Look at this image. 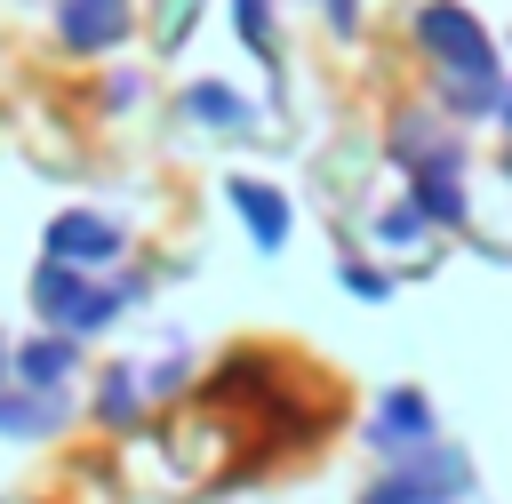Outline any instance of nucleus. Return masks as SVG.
Returning <instances> with one entry per match:
<instances>
[{
    "label": "nucleus",
    "instance_id": "1",
    "mask_svg": "<svg viewBox=\"0 0 512 504\" xmlns=\"http://www.w3.org/2000/svg\"><path fill=\"white\" fill-rule=\"evenodd\" d=\"M416 40L432 48V64H440V80H448V104H456V112L496 104V48H488V32L472 24V8L432 0V8L416 16Z\"/></svg>",
    "mask_w": 512,
    "mask_h": 504
},
{
    "label": "nucleus",
    "instance_id": "2",
    "mask_svg": "<svg viewBox=\"0 0 512 504\" xmlns=\"http://www.w3.org/2000/svg\"><path fill=\"white\" fill-rule=\"evenodd\" d=\"M40 312H48V328L72 344V336H88V328H104V320L120 312V288H88L80 272L40 264Z\"/></svg>",
    "mask_w": 512,
    "mask_h": 504
},
{
    "label": "nucleus",
    "instance_id": "3",
    "mask_svg": "<svg viewBox=\"0 0 512 504\" xmlns=\"http://www.w3.org/2000/svg\"><path fill=\"white\" fill-rule=\"evenodd\" d=\"M440 440V424H432V400L424 392H384V408H376V448H384V464H408V456H424Z\"/></svg>",
    "mask_w": 512,
    "mask_h": 504
},
{
    "label": "nucleus",
    "instance_id": "4",
    "mask_svg": "<svg viewBox=\"0 0 512 504\" xmlns=\"http://www.w3.org/2000/svg\"><path fill=\"white\" fill-rule=\"evenodd\" d=\"M112 256H120V224H112V216L72 208V216H56V224H48V264L80 272V264H112Z\"/></svg>",
    "mask_w": 512,
    "mask_h": 504
},
{
    "label": "nucleus",
    "instance_id": "5",
    "mask_svg": "<svg viewBox=\"0 0 512 504\" xmlns=\"http://www.w3.org/2000/svg\"><path fill=\"white\" fill-rule=\"evenodd\" d=\"M56 24H64V48L104 56V48L128 32V0H64V8H56Z\"/></svg>",
    "mask_w": 512,
    "mask_h": 504
},
{
    "label": "nucleus",
    "instance_id": "6",
    "mask_svg": "<svg viewBox=\"0 0 512 504\" xmlns=\"http://www.w3.org/2000/svg\"><path fill=\"white\" fill-rule=\"evenodd\" d=\"M232 208H240V224L256 232V248H280V240H288V200H280V184L232 176Z\"/></svg>",
    "mask_w": 512,
    "mask_h": 504
},
{
    "label": "nucleus",
    "instance_id": "7",
    "mask_svg": "<svg viewBox=\"0 0 512 504\" xmlns=\"http://www.w3.org/2000/svg\"><path fill=\"white\" fill-rule=\"evenodd\" d=\"M56 424H64V392H32V400H24V392L0 384V432H8V440H40V432H56Z\"/></svg>",
    "mask_w": 512,
    "mask_h": 504
},
{
    "label": "nucleus",
    "instance_id": "8",
    "mask_svg": "<svg viewBox=\"0 0 512 504\" xmlns=\"http://www.w3.org/2000/svg\"><path fill=\"white\" fill-rule=\"evenodd\" d=\"M64 376H72V344H64V336H40V344L16 352V384H32V392H64Z\"/></svg>",
    "mask_w": 512,
    "mask_h": 504
},
{
    "label": "nucleus",
    "instance_id": "9",
    "mask_svg": "<svg viewBox=\"0 0 512 504\" xmlns=\"http://www.w3.org/2000/svg\"><path fill=\"white\" fill-rule=\"evenodd\" d=\"M184 120H208V128H248L256 112H248V96H232L224 80H200V88H184Z\"/></svg>",
    "mask_w": 512,
    "mask_h": 504
},
{
    "label": "nucleus",
    "instance_id": "10",
    "mask_svg": "<svg viewBox=\"0 0 512 504\" xmlns=\"http://www.w3.org/2000/svg\"><path fill=\"white\" fill-rule=\"evenodd\" d=\"M128 416H136V384H128V368H120V376L104 384V424H128Z\"/></svg>",
    "mask_w": 512,
    "mask_h": 504
},
{
    "label": "nucleus",
    "instance_id": "11",
    "mask_svg": "<svg viewBox=\"0 0 512 504\" xmlns=\"http://www.w3.org/2000/svg\"><path fill=\"white\" fill-rule=\"evenodd\" d=\"M416 232H424V216H416V208H392V216H376V240H400V248H408Z\"/></svg>",
    "mask_w": 512,
    "mask_h": 504
},
{
    "label": "nucleus",
    "instance_id": "12",
    "mask_svg": "<svg viewBox=\"0 0 512 504\" xmlns=\"http://www.w3.org/2000/svg\"><path fill=\"white\" fill-rule=\"evenodd\" d=\"M240 40L272 48V8H264V0H240Z\"/></svg>",
    "mask_w": 512,
    "mask_h": 504
},
{
    "label": "nucleus",
    "instance_id": "13",
    "mask_svg": "<svg viewBox=\"0 0 512 504\" xmlns=\"http://www.w3.org/2000/svg\"><path fill=\"white\" fill-rule=\"evenodd\" d=\"M344 288H352V296H392V280H384V272H368V264H352V272H344Z\"/></svg>",
    "mask_w": 512,
    "mask_h": 504
},
{
    "label": "nucleus",
    "instance_id": "14",
    "mask_svg": "<svg viewBox=\"0 0 512 504\" xmlns=\"http://www.w3.org/2000/svg\"><path fill=\"white\" fill-rule=\"evenodd\" d=\"M328 16H336V32H352V16H360V8H352V0H328Z\"/></svg>",
    "mask_w": 512,
    "mask_h": 504
},
{
    "label": "nucleus",
    "instance_id": "15",
    "mask_svg": "<svg viewBox=\"0 0 512 504\" xmlns=\"http://www.w3.org/2000/svg\"><path fill=\"white\" fill-rule=\"evenodd\" d=\"M360 504H400V488H392V480H384V488H368V496H360Z\"/></svg>",
    "mask_w": 512,
    "mask_h": 504
},
{
    "label": "nucleus",
    "instance_id": "16",
    "mask_svg": "<svg viewBox=\"0 0 512 504\" xmlns=\"http://www.w3.org/2000/svg\"><path fill=\"white\" fill-rule=\"evenodd\" d=\"M504 128H512V96H504Z\"/></svg>",
    "mask_w": 512,
    "mask_h": 504
},
{
    "label": "nucleus",
    "instance_id": "17",
    "mask_svg": "<svg viewBox=\"0 0 512 504\" xmlns=\"http://www.w3.org/2000/svg\"><path fill=\"white\" fill-rule=\"evenodd\" d=\"M0 368H8V352H0Z\"/></svg>",
    "mask_w": 512,
    "mask_h": 504
}]
</instances>
